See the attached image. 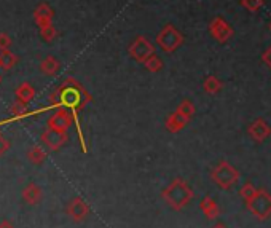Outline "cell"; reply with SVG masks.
Instances as JSON below:
<instances>
[{"label": "cell", "instance_id": "6da1fadb", "mask_svg": "<svg viewBox=\"0 0 271 228\" xmlns=\"http://www.w3.org/2000/svg\"><path fill=\"white\" fill-rule=\"evenodd\" d=\"M163 198L171 208L180 209L193 198V192H192V188L188 187V184L185 180L174 179V180H172V184L163 192Z\"/></svg>", "mask_w": 271, "mask_h": 228}, {"label": "cell", "instance_id": "7a4b0ae2", "mask_svg": "<svg viewBox=\"0 0 271 228\" xmlns=\"http://www.w3.org/2000/svg\"><path fill=\"white\" fill-rule=\"evenodd\" d=\"M59 97H61V102L64 105H69V107H73V109L83 107V105L89 101V96H88L86 91L81 88L78 83H75L73 80H69L61 88Z\"/></svg>", "mask_w": 271, "mask_h": 228}, {"label": "cell", "instance_id": "3957f363", "mask_svg": "<svg viewBox=\"0 0 271 228\" xmlns=\"http://www.w3.org/2000/svg\"><path fill=\"white\" fill-rule=\"evenodd\" d=\"M210 179L214 180L215 185H219L223 190H228L239 180V172L228 161H220L210 171Z\"/></svg>", "mask_w": 271, "mask_h": 228}, {"label": "cell", "instance_id": "277c9868", "mask_svg": "<svg viewBox=\"0 0 271 228\" xmlns=\"http://www.w3.org/2000/svg\"><path fill=\"white\" fill-rule=\"evenodd\" d=\"M156 43L160 45L163 51L174 53L184 43V35L172 24H166L156 35Z\"/></svg>", "mask_w": 271, "mask_h": 228}, {"label": "cell", "instance_id": "5b68a950", "mask_svg": "<svg viewBox=\"0 0 271 228\" xmlns=\"http://www.w3.org/2000/svg\"><path fill=\"white\" fill-rule=\"evenodd\" d=\"M247 209H249L255 217L267 219L271 214V195L267 190H257V195L251 201H247Z\"/></svg>", "mask_w": 271, "mask_h": 228}, {"label": "cell", "instance_id": "8992f818", "mask_svg": "<svg viewBox=\"0 0 271 228\" xmlns=\"http://www.w3.org/2000/svg\"><path fill=\"white\" fill-rule=\"evenodd\" d=\"M128 53L137 63H145L150 56L155 55V47L147 37H136V40L128 48Z\"/></svg>", "mask_w": 271, "mask_h": 228}, {"label": "cell", "instance_id": "52a82bcc", "mask_svg": "<svg viewBox=\"0 0 271 228\" xmlns=\"http://www.w3.org/2000/svg\"><path fill=\"white\" fill-rule=\"evenodd\" d=\"M209 32L219 43H227L235 34V30L222 16H217L209 22Z\"/></svg>", "mask_w": 271, "mask_h": 228}, {"label": "cell", "instance_id": "ba28073f", "mask_svg": "<svg viewBox=\"0 0 271 228\" xmlns=\"http://www.w3.org/2000/svg\"><path fill=\"white\" fill-rule=\"evenodd\" d=\"M247 133H249L252 141L263 142L271 134V128H270V125L263 118H257L249 128H247Z\"/></svg>", "mask_w": 271, "mask_h": 228}, {"label": "cell", "instance_id": "9c48e42d", "mask_svg": "<svg viewBox=\"0 0 271 228\" xmlns=\"http://www.w3.org/2000/svg\"><path fill=\"white\" fill-rule=\"evenodd\" d=\"M188 123V120L184 118L180 113L174 112V113H171V115L166 118V129L169 133H179L180 129L185 128V125Z\"/></svg>", "mask_w": 271, "mask_h": 228}, {"label": "cell", "instance_id": "30bf717a", "mask_svg": "<svg viewBox=\"0 0 271 228\" xmlns=\"http://www.w3.org/2000/svg\"><path fill=\"white\" fill-rule=\"evenodd\" d=\"M200 208H201V211L204 212V214H206L209 219H215V217H219V214H220L219 204H217L212 198H210V196H206V198H203V200H201Z\"/></svg>", "mask_w": 271, "mask_h": 228}, {"label": "cell", "instance_id": "8fae6325", "mask_svg": "<svg viewBox=\"0 0 271 228\" xmlns=\"http://www.w3.org/2000/svg\"><path fill=\"white\" fill-rule=\"evenodd\" d=\"M203 88H204V91L207 94H217V93H220L222 88H223V83L214 77V75H210V77H207L204 80V83H203Z\"/></svg>", "mask_w": 271, "mask_h": 228}, {"label": "cell", "instance_id": "7c38bea8", "mask_svg": "<svg viewBox=\"0 0 271 228\" xmlns=\"http://www.w3.org/2000/svg\"><path fill=\"white\" fill-rule=\"evenodd\" d=\"M177 113H180L184 118H187L188 121L192 120V117L195 115V105L188 101V99H185V101H182L179 105H177V110H176Z\"/></svg>", "mask_w": 271, "mask_h": 228}, {"label": "cell", "instance_id": "4fadbf2b", "mask_svg": "<svg viewBox=\"0 0 271 228\" xmlns=\"http://www.w3.org/2000/svg\"><path fill=\"white\" fill-rule=\"evenodd\" d=\"M144 66H145V69L147 71H150V72H160L161 69H163V59L160 58V56H156V55H152L150 56L145 63H144Z\"/></svg>", "mask_w": 271, "mask_h": 228}, {"label": "cell", "instance_id": "5bb4252c", "mask_svg": "<svg viewBox=\"0 0 271 228\" xmlns=\"http://www.w3.org/2000/svg\"><path fill=\"white\" fill-rule=\"evenodd\" d=\"M239 195H241V198L247 203V201H251L255 195H257V188H255L252 184H244L243 187L239 188Z\"/></svg>", "mask_w": 271, "mask_h": 228}, {"label": "cell", "instance_id": "9a60e30c", "mask_svg": "<svg viewBox=\"0 0 271 228\" xmlns=\"http://www.w3.org/2000/svg\"><path fill=\"white\" fill-rule=\"evenodd\" d=\"M241 6L243 8H246L247 11H251V13H257L263 5H265V2L263 0H241Z\"/></svg>", "mask_w": 271, "mask_h": 228}, {"label": "cell", "instance_id": "2e32d148", "mask_svg": "<svg viewBox=\"0 0 271 228\" xmlns=\"http://www.w3.org/2000/svg\"><path fill=\"white\" fill-rule=\"evenodd\" d=\"M59 69V63L55 58H48L43 61V71L48 72V74H55Z\"/></svg>", "mask_w": 271, "mask_h": 228}, {"label": "cell", "instance_id": "e0dca14e", "mask_svg": "<svg viewBox=\"0 0 271 228\" xmlns=\"http://www.w3.org/2000/svg\"><path fill=\"white\" fill-rule=\"evenodd\" d=\"M262 61L267 64V67H270V69H271V47H268L265 51H263V55H262Z\"/></svg>", "mask_w": 271, "mask_h": 228}, {"label": "cell", "instance_id": "ac0fdd59", "mask_svg": "<svg viewBox=\"0 0 271 228\" xmlns=\"http://www.w3.org/2000/svg\"><path fill=\"white\" fill-rule=\"evenodd\" d=\"M55 35H56V32H55V29H53L51 26L43 27V37H45V39H47V40H51Z\"/></svg>", "mask_w": 271, "mask_h": 228}, {"label": "cell", "instance_id": "d6986e66", "mask_svg": "<svg viewBox=\"0 0 271 228\" xmlns=\"http://www.w3.org/2000/svg\"><path fill=\"white\" fill-rule=\"evenodd\" d=\"M11 61H13V58L8 55V58H6V51L3 53V58L0 59V63H2L3 66H11Z\"/></svg>", "mask_w": 271, "mask_h": 228}, {"label": "cell", "instance_id": "ffe728a7", "mask_svg": "<svg viewBox=\"0 0 271 228\" xmlns=\"http://www.w3.org/2000/svg\"><path fill=\"white\" fill-rule=\"evenodd\" d=\"M268 29H270V32H271V21H270V24H268Z\"/></svg>", "mask_w": 271, "mask_h": 228}, {"label": "cell", "instance_id": "44dd1931", "mask_svg": "<svg viewBox=\"0 0 271 228\" xmlns=\"http://www.w3.org/2000/svg\"><path fill=\"white\" fill-rule=\"evenodd\" d=\"M215 228H222V227H215Z\"/></svg>", "mask_w": 271, "mask_h": 228}]
</instances>
